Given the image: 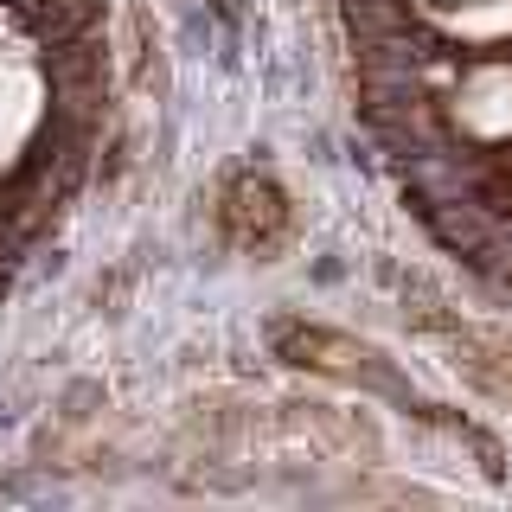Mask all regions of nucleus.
I'll list each match as a JSON object with an SVG mask.
<instances>
[{"label": "nucleus", "instance_id": "obj_1", "mask_svg": "<svg viewBox=\"0 0 512 512\" xmlns=\"http://www.w3.org/2000/svg\"><path fill=\"white\" fill-rule=\"evenodd\" d=\"M455 116L474 135H506L512 128V64H480V71H468V84L455 96Z\"/></svg>", "mask_w": 512, "mask_h": 512}, {"label": "nucleus", "instance_id": "obj_2", "mask_svg": "<svg viewBox=\"0 0 512 512\" xmlns=\"http://www.w3.org/2000/svg\"><path fill=\"white\" fill-rule=\"evenodd\" d=\"M32 77L20 71V58H0V160H13V148L32 135L39 122V103H32Z\"/></svg>", "mask_w": 512, "mask_h": 512}]
</instances>
